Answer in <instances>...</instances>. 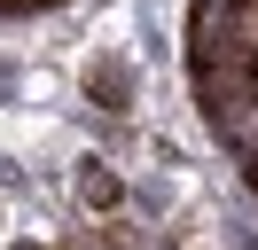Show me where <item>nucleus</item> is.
Instances as JSON below:
<instances>
[{"mask_svg": "<svg viewBox=\"0 0 258 250\" xmlns=\"http://www.w3.org/2000/svg\"><path fill=\"white\" fill-rule=\"evenodd\" d=\"M196 94H204V117L219 133V149H235V164L258 156V71L242 62H196Z\"/></svg>", "mask_w": 258, "mask_h": 250, "instance_id": "f257e3e1", "label": "nucleus"}, {"mask_svg": "<svg viewBox=\"0 0 258 250\" xmlns=\"http://www.w3.org/2000/svg\"><path fill=\"white\" fill-rule=\"evenodd\" d=\"M188 47H196V62H242V71H258V0H196Z\"/></svg>", "mask_w": 258, "mask_h": 250, "instance_id": "f03ea898", "label": "nucleus"}, {"mask_svg": "<svg viewBox=\"0 0 258 250\" xmlns=\"http://www.w3.org/2000/svg\"><path fill=\"white\" fill-rule=\"evenodd\" d=\"M125 86H133L125 62H94V78H86V94H94L102 109H125Z\"/></svg>", "mask_w": 258, "mask_h": 250, "instance_id": "7ed1b4c3", "label": "nucleus"}, {"mask_svg": "<svg viewBox=\"0 0 258 250\" xmlns=\"http://www.w3.org/2000/svg\"><path fill=\"white\" fill-rule=\"evenodd\" d=\"M79 188H86V203H94V211H110V203H117V180H110L102 164H86V172H79Z\"/></svg>", "mask_w": 258, "mask_h": 250, "instance_id": "20e7f679", "label": "nucleus"}]
</instances>
